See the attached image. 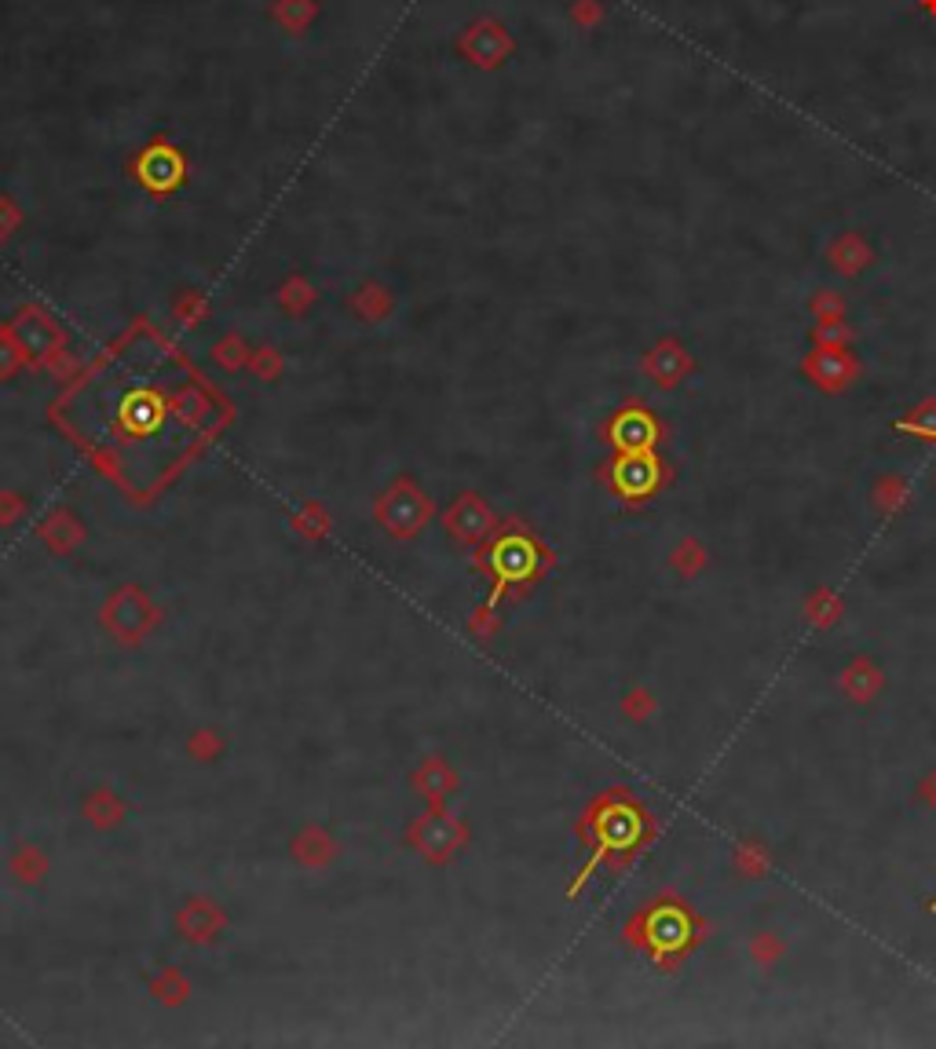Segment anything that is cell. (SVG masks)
Returning <instances> with one entry per match:
<instances>
[{"label": "cell", "instance_id": "cell-6", "mask_svg": "<svg viewBox=\"0 0 936 1049\" xmlns=\"http://www.w3.org/2000/svg\"><path fill=\"white\" fill-rule=\"evenodd\" d=\"M922 8H926L929 15H933V19H936V0H922Z\"/></svg>", "mask_w": 936, "mask_h": 1049}, {"label": "cell", "instance_id": "cell-2", "mask_svg": "<svg viewBox=\"0 0 936 1049\" xmlns=\"http://www.w3.org/2000/svg\"><path fill=\"white\" fill-rule=\"evenodd\" d=\"M827 264L838 271V275H860L863 267L871 264V245L863 242V234L849 231V234H838L827 249Z\"/></svg>", "mask_w": 936, "mask_h": 1049}, {"label": "cell", "instance_id": "cell-5", "mask_svg": "<svg viewBox=\"0 0 936 1049\" xmlns=\"http://www.w3.org/2000/svg\"><path fill=\"white\" fill-rule=\"evenodd\" d=\"M812 311H816V318L823 322V318H841V300L834 289H819L816 297H812Z\"/></svg>", "mask_w": 936, "mask_h": 1049}, {"label": "cell", "instance_id": "cell-1", "mask_svg": "<svg viewBox=\"0 0 936 1049\" xmlns=\"http://www.w3.org/2000/svg\"><path fill=\"white\" fill-rule=\"evenodd\" d=\"M805 370H809V377L816 384H823V388H830V392H838L841 384H849L852 377V359L845 355V348H816L805 359Z\"/></svg>", "mask_w": 936, "mask_h": 1049}, {"label": "cell", "instance_id": "cell-3", "mask_svg": "<svg viewBox=\"0 0 936 1049\" xmlns=\"http://www.w3.org/2000/svg\"><path fill=\"white\" fill-rule=\"evenodd\" d=\"M688 355H684L681 344H659V348L651 351V359H648V370L651 377L659 384H673V381H681L684 373H688Z\"/></svg>", "mask_w": 936, "mask_h": 1049}, {"label": "cell", "instance_id": "cell-4", "mask_svg": "<svg viewBox=\"0 0 936 1049\" xmlns=\"http://www.w3.org/2000/svg\"><path fill=\"white\" fill-rule=\"evenodd\" d=\"M812 340L819 348H845L852 340V329L841 322V318H823L816 329H812Z\"/></svg>", "mask_w": 936, "mask_h": 1049}]
</instances>
